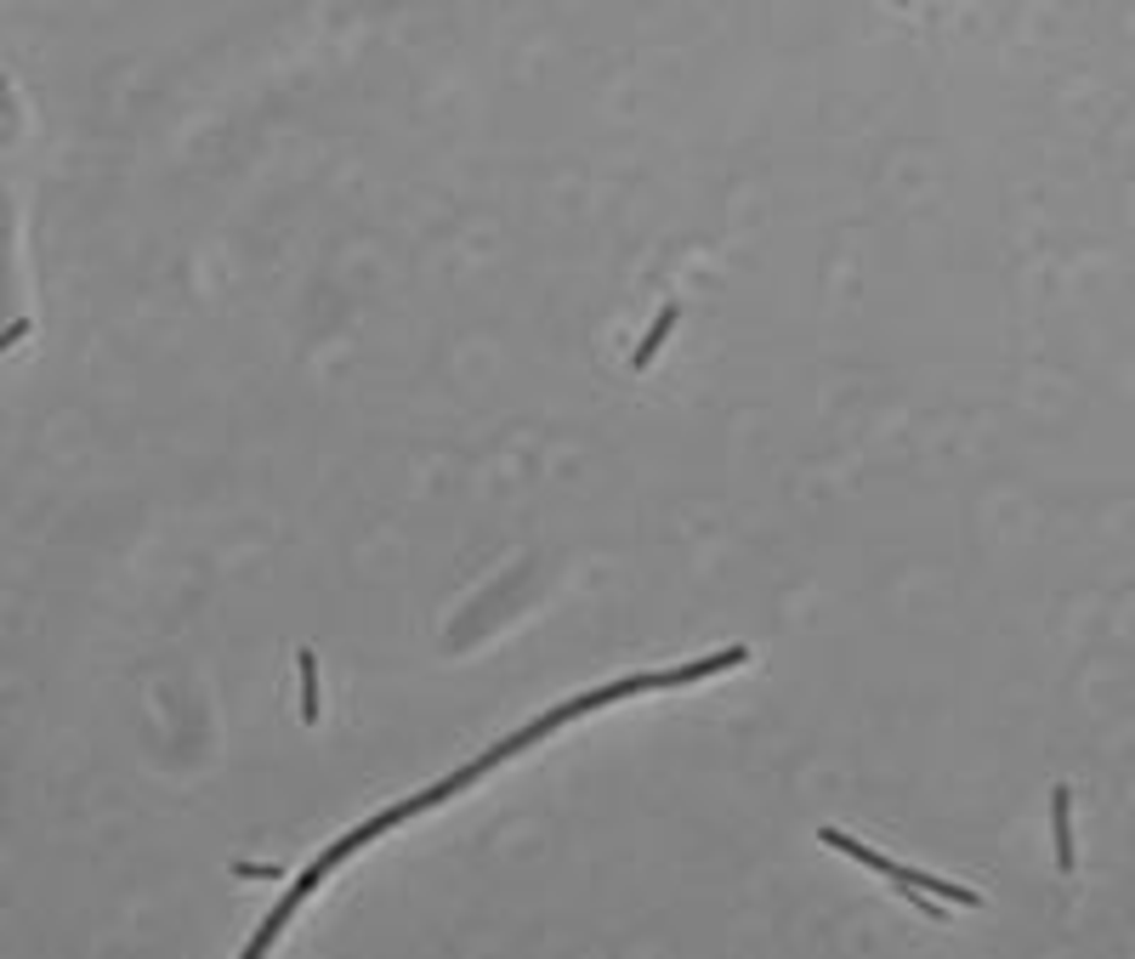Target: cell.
<instances>
[{
	"instance_id": "obj_1",
	"label": "cell",
	"mask_w": 1135,
	"mask_h": 959,
	"mask_svg": "<svg viewBox=\"0 0 1135 959\" xmlns=\"http://www.w3.org/2000/svg\"><path fill=\"white\" fill-rule=\"evenodd\" d=\"M1050 823H1056V869L1073 874V790L1068 784L1050 790Z\"/></svg>"
},
{
	"instance_id": "obj_2",
	"label": "cell",
	"mask_w": 1135,
	"mask_h": 959,
	"mask_svg": "<svg viewBox=\"0 0 1135 959\" xmlns=\"http://www.w3.org/2000/svg\"><path fill=\"white\" fill-rule=\"evenodd\" d=\"M676 318H681V307H676V301H670V307H659V318H653V330L642 336V346H636V352H630V369H647V364H653V352H659V346L670 341Z\"/></svg>"
},
{
	"instance_id": "obj_3",
	"label": "cell",
	"mask_w": 1135,
	"mask_h": 959,
	"mask_svg": "<svg viewBox=\"0 0 1135 959\" xmlns=\"http://www.w3.org/2000/svg\"><path fill=\"white\" fill-rule=\"evenodd\" d=\"M295 670H301V721H318V659H313V647H301L295 653Z\"/></svg>"
},
{
	"instance_id": "obj_4",
	"label": "cell",
	"mask_w": 1135,
	"mask_h": 959,
	"mask_svg": "<svg viewBox=\"0 0 1135 959\" xmlns=\"http://www.w3.org/2000/svg\"><path fill=\"white\" fill-rule=\"evenodd\" d=\"M239 880H285V869H273V863H234Z\"/></svg>"
},
{
	"instance_id": "obj_5",
	"label": "cell",
	"mask_w": 1135,
	"mask_h": 959,
	"mask_svg": "<svg viewBox=\"0 0 1135 959\" xmlns=\"http://www.w3.org/2000/svg\"><path fill=\"white\" fill-rule=\"evenodd\" d=\"M23 336H29V318H17V324H7V330H0V352H7V346H17Z\"/></svg>"
},
{
	"instance_id": "obj_6",
	"label": "cell",
	"mask_w": 1135,
	"mask_h": 959,
	"mask_svg": "<svg viewBox=\"0 0 1135 959\" xmlns=\"http://www.w3.org/2000/svg\"><path fill=\"white\" fill-rule=\"evenodd\" d=\"M897 7H908V0H897Z\"/></svg>"
}]
</instances>
